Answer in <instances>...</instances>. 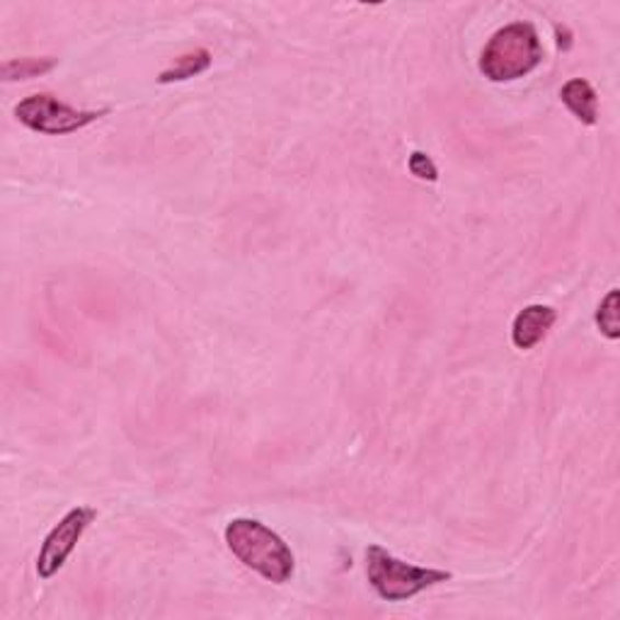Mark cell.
Masks as SVG:
<instances>
[{
	"label": "cell",
	"mask_w": 620,
	"mask_h": 620,
	"mask_svg": "<svg viewBox=\"0 0 620 620\" xmlns=\"http://www.w3.org/2000/svg\"><path fill=\"white\" fill-rule=\"evenodd\" d=\"M543 61V44L531 22H514L487 42L480 71L492 83H509L536 71Z\"/></svg>",
	"instance_id": "cell-2"
},
{
	"label": "cell",
	"mask_w": 620,
	"mask_h": 620,
	"mask_svg": "<svg viewBox=\"0 0 620 620\" xmlns=\"http://www.w3.org/2000/svg\"><path fill=\"white\" fill-rule=\"evenodd\" d=\"M410 172L415 175L417 180H427V182H436L439 180V170H436L434 165V160L427 156V153H422V151H415L410 156V163H407Z\"/></svg>",
	"instance_id": "cell-11"
},
{
	"label": "cell",
	"mask_w": 620,
	"mask_h": 620,
	"mask_svg": "<svg viewBox=\"0 0 620 620\" xmlns=\"http://www.w3.org/2000/svg\"><path fill=\"white\" fill-rule=\"evenodd\" d=\"M226 543L231 553L267 582L286 584L294 577L296 560L279 533L255 519H233L226 526Z\"/></svg>",
	"instance_id": "cell-1"
},
{
	"label": "cell",
	"mask_w": 620,
	"mask_h": 620,
	"mask_svg": "<svg viewBox=\"0 0 620 620\" xmlns=\"http://www.w3.org/2000/svg\"><path fill=\"white\" fill-rule=\"evenodd\" d=\"M366 577L383 601H407L420 592L451 579V572L407 565L381 546L366 550Z\"/></svg>",
	"instance_id": "cell-3"
},
{
	"label": "cell",
	"mask_w": 620,
	"mask_h": 620,
	"mask_svg": "<svg viewBox=\"0 0 620 620\" xmlns=\"http://www.w3.org/2000/svg\"><path fill=\"white\" fill-rule=\"evenodd\" d=\"M95 519H97L95 509L76 507L51 528L49 536L44 538L42 550L37 555V572H39L42 579L54 577V574L66 565L68 555L73 553L78 541L88 531V526L93 524Z\"/></svg>",
	"instance_id": "cell-5"
},
{
	"label": "cell",
	"mask_w": 620,
	"mask_h": 620,
	"mask_svg": "<svg viewBox=\"0 0 620 620\" xmlns=\"http://www.w3.org/2000/svg\"><path fill=\"white\" fill-rule=\"evenodd\" d=\"M560 97L582 124L594 126L599 122V97H596V90L592 88L589 80L572 78L570 83L562 85Z\"/></svg>",
	"instance_id": "cell-7"
},
{
	"label": "cell",
	"mask_w": 620,
	"mask_h": 620,
	"mask_svg": "<svg viewBox=\"0 0 620 620\" xmlns=\"http://www.w3.org/2000/svg\"><path fill=\"white\" fill-rule=\"evenodd\" d=\"M56 66V59H13L5 61L0 73H3V80H30L49 73L51 68Z\"/></svg>",
	"instance_id": "cell-9"
},
{
	"label": "cell",
	"mask_w": 620,
	"mask_h": 620,
	"mask_svg": "<svg viewBox=\"0 0 620 620\" xmlns=\"http://www.w3.org/2000/svg\"><path fill=\"white\" fill-rule=\"evenodd\" d=\"M107 110L100 112H85L66 105L59 97L49 93L30 95L15 107V117L32 131L47 134V136H66L85 129L88 124L105 117Z\"/></svg>",
	"instance_id": "cell-4"
},
{
	"label": "cell",
	"mask_w": 620,
	"mask_h": 620,
	"mask_svg": "<svg viewBox=\"0 0 620 620\" xmlns=\"http://www.w3.org/2000/svg\"><path fill=\"white\" fill-rule=\"evenodd\" d=\"M618 306H620V294L618 289H613V291H608V296L599 303V308H596V325H599V330L608 340L620 337Z\"/></svg>",
	"instance_id": "cell-10"
},
{
	"label": "cell",
	"mask_w": 620,
	"mask_h": 620,
	"mask_svg": "<svg viewBox=\"0 0 620 620\" xmlns=\"http://www.w3.org/2000/svg\"><path fill=\"white\" fill-rule=\"evenodd\" d=\"M558 313L550 306H526L524 310H519V315L514 318V325H512V342L514 347L519 349H533L536 344H541L550 328L555 325Z\"/></svg>",
	"instance_id": "cell-6"
},
{
	"label": "cell",
	"mask_w": 620,
	"mask_h": 620,
	"mask_svg": "<svg viewBox=\"0 0 620 620\" xmlns=\"http://www.w3.org/2000/svg\"><path fill=\"white\" fill-rule=\"evenodd\" d=\"M209 66H211L209 49H194V51H190L185 56H180V59L175 61V66L160 73L158 83L168 85V83H180V80H190L194 76L204 73Z\"/></svg>",
	"instance_id": "cell-8"
}]
</instances>
